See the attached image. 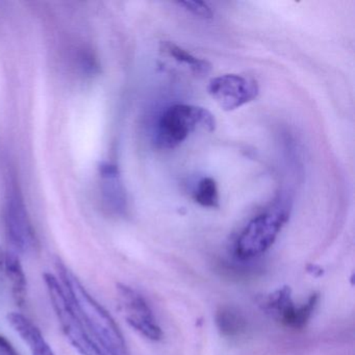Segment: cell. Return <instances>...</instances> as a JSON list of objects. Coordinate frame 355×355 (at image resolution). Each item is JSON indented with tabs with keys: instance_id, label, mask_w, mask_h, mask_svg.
I'll return each instance as SVG.
<instances>
[{
	"instance_id": "1",
	"label": "cell",
	"mask_w": 355,
	"mask_h": 355,
	"mask_svg": "<svg viewBox=\"0 0 355 355\" xmlns=\"http://www.w3.org/2000/svg\"><path fill=\"white\" fill-rule=\"evenodd\" d=\"M57 269L58 278L97 346L105 355H130L123 334L111 313L91 296L62 261H58Z\"/></svg>"
},
{
	"instance_id": "2",
	"label": "cell",
	"mask_w": 355,
	"mask_h": 355,
	"mask_svg": "<svg viewBox=\"0 0 355 355\" xmlns=\"http://www.w3.org/2000/svg\"><path fill=\"white\" fill-rule=\"evenodd\" d=\"M288 218L290 207L284 202L276 203L272 209L253 218L234 242V257L242 261L261 257L271 248Z\"/></svg>"
},
{
	"instance_id": "3",
	"label": "cell",
	"mask_w": 355,
	"mask_h": 355,
	"mask_svg": "<svg viewBox=\"0 0 355 355\" xmlns=\"http://www.w3.org/2000/svg\"><path fill=\"white\" fill-rule=\"evenodd\" d=\"M51 305L70 344L80 355H105L93 340L57 276L44 273Z\"/></svg>"
},
{
	"instance_id": "4",
	"label": "cell",
	"mask_w": 355,
	"mask_h": 355,
	"mask_svg": "<svg viewBox=\"0 0 355 355\" xmlns=\"http://www.w3.org/2000/svg\"><path fill=\"white\" fill-rule=\"evenodd\" d=\"M197 128L216 130V119L205 107L175 105L168 107L157 124V143L164 148H175Z\"/></svg>"
},
{
	"instance_id": "5",
	"label": "cell",
	"mask_w": 355,
	"mask_h": 355,
	"mask_svg": "<svg viewBox=\"0 0 355 355\" xmlns=\"http://www.w3.org/2000/svg\"><path fill=\"white\" fill-rule=\"evenodd\" d=\"M3 221L8 241L14 250L24 254L36 252L38 238L17 187L12 186L8 193Z\"/></svg>"
},
{
	"instance_id": "6",
	"label": "cell",
	"mask_w": 355,
	"mask_h": 355,
	"mask_svg": "<svg viewBox=\"0 0 355 355\" xmlns=\"http://www.w3.org/2000/svg\"><path fill=\"white\" fill-rule=\"evenodd\" d=\"M319 301V293H313L309 297L306 302L296 306L293 301L292 290L290 286H286L266 296L261 305L266 313L271 315L286 328L301 330L306 327Z\"/></svg>"
},
{
	"instance_id": "7",
	"label": "cell",
	"mask_w": 355,
	"mask_h": 355,
	"mask_svg": "<svg viewBox=\"0 0 355 355\" xmlns=\"http://www.w3.org/2000/svg\"><path fill=\"white\" fill-rule=\"evenodd\" d=\"M116 290L118 302L130 327L147 340H161L164 336L163 330L143 295L124 284H117Z\"/></svg>"
},
{
	"instance_id": "8",
	"label": "cell",
	"mask_w": 355,
	"mask_h": 355,
	"mask_svg": "<svg viewBox=\"0 0 355 355\" xmlns=\"http://www.w3.org/2000/svg\"><path fill=\"white\" fill-rule=\"evenodd\" d=\"M207 91L223 111L230 112L254 101L259 90L252 78L238 74H224L213 78Z\"/></svg>"
},
{
	"instance_id": "9",
	"label": "cell",
	"mask_w": 355,
	"mask_h": 355,
	"mask_svg": "<svg viewBox=\"0 0 355 355\" xmlns=\"http://www.w3.org/2000/svg\"><path fill=\"white\" fill-rule=\"evenodd\" d=\"M101 194L105 209L114 215H124L128 211V198L115 165L105 164L101 168Z\"/></svg>"
},
{
	"instance_id": "10",
	"label": "cell",
	"mask_w": 355,
	"mask_h": 355,
	"mask_svg": "<svg viewBox=\"0 0 355 355\" xmlns=\"http://www.w3.org/2000/svg\"><path fill=\"white\" fill-rule=\"evenodd\" d=\"M0 272L11 288L14 302L18 306H24L28 296V280L21 261L15 251L0 249Z\"/></svg>"
},
{
	"instance_id": "11",
	"label": "cell",
	"mask_w": 355,
	"mask_h": 355,
	"mask_svg": "<svg viewBox=\"0 0 355 355\" xmlns=\"http://www.w3.org/2000/svg\"><path fill=\"white\" fill-rule=\"evenodd\" d=\"M7 319L12 328L28 345L32 355H55L40 328L24 313L12 311L8 315Z\"/></svg>"
},
{
	"instance_id": "12",
	"label": "cell",
	"mask_w": 355,
	"mask_h": 355,
	"mask_svg": "<svg viewBox=\"0 0 355 355\" xmlns=\"http://www.w3.org/2000/svg\"><path fill=\"white\" fill-rule=\"evenodd\" d=\"M215 322L220 334L228 340H238L248 330V320L240 309L232 305L219 307Z\"/></svg>"
},
{
	"instance_id": "13",
	"label": "cell",
	"mask_w": 355,
	"mask_h": 355,
	"mask_svg": "<svg viewBox=\"0 0 355 355\" xmlns=\"http://www.w3.org/2000/svg\"><path fill=\"white\" fill-rule=\"evenodd\" d=\"M162 51L167 53L169 57L173 58L178 63L187 66L195 74L205 76V74L211 71V64L209 62L194 57V55H191L190 53L174 44V43H162Z\"/></svg>"
},
{
	"instance_id": "14",
	"label": "cell",
	"mask_w": 355,
	"mask_h": 355,
	"mask_svg": "<svg viewBox=\"0 0 355 355\" xmlns=\"http://www.w3.org/2000/svg\"><path fill=\"white\" fill-rule=\"evenodd\" d=\"M195 201L203 207L217 209L220 205L217 184L211 178H205L199 182L194 196Z\"/></svg>"
},
{
	"instance_id": "15",
	"label": "cell",
	"mask_w": 355,
	"mask_h": 355,
	"mask_svg": "<svg viewBox=\"0 0 355 355\" xmlns=\"http://www.w3.org/2000/svg\"><path fill=\"white\" fill-rule=\"evenodd\" d=\"M178 5L197 17L203 18V19H211L213 17V11L211 8L202 1H180Z\"/></svg>"
},
{
	"instance_id": "16",
	"label": "cell",
	"mask_w": 355,
	"mask_h": 355,
	"mask_svg": "<svg viewBox=\"0 0 355 355\" xmlns=\"http://www.w3.org/2000/svg\"><path fill=\"white\" fill-rule=\"evenodd\" d=\"M0 355H20L11 342L0 334Z\"/></svg>"
}]
</instances>
